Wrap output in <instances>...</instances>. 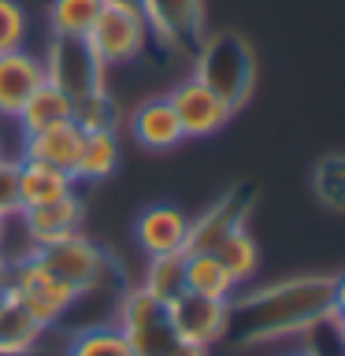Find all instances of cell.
<instances>
[{
	"label": "cell",
	"instance_id": "obj_1",
	"mask_svg": "<svg viewBox=\"0 0 345 356\" xmlns=\"http://www.w3.org/2000/svg\"><path fill=\"white\" fill-rule=\"evenodd\" d=\"M334 323V275L312 271L278 278L245 297H230V327L238 345H271L297 334H316Z\"/></svg>",
	"mask_w": 345,
	"mask_h": 356
},
{
	"label": "cell",
	"instance_id": "obj_2",
	"mask_svg": "<svg viewBox=\"0 0 345 356\" xmlns=\"http://www.w3.org/2000/svg\"><path fill=\"white\" fill-rule=\"evenodd\" d=\"M193 78L204 82L216 97H223L234 111H241L256 86V52L234 30L204 33L193 49Z\"/></svg>",
	"mask_w": 345,
	"mask_h": 356
},
{
	"label": "cell",
	"instance_id": "obj_3",
	"mask_svg": "<svg viewBox=\"0 0 345 356\" xmlns=\"http://www.w3.org/2000/svg\"><path fill=\"white\" fill-rule=\"evenodd\" d=\"M8 293L30 312L33 319H41L45 327H60L67 312L78 305V293L41 260L38 252H22L15 260H8Z\"/></svg>",
	"mask_w": 345,
	"mask_h": 356
},
{
	"label": "cell",
	"instance_id": "obj_4",
	"mask_svg": "<svg viewBox=\"0 0 345 356\" xmlns=\"http://www.w3.org/2000/svg\"><path fill=\"white\" fill-rule=\"evenodd\" d=\"M45 264L52 267L56 275L63 278L67 286L78 293V300L104 293L108 286H119V264L100 249L97 241H89L86 234H74L60 245H49V249H33Z\"/></svg>",
	"mask_w": 345,
	"mask_h": 356
},
{
	"label": "cell",
	"instance_id": "obj_5",
	"mask_svg": "<svg viewBox=\"0 0 345 356\" xmlns=\"http://www.w3.org/2000/svg\"><path fill=\"white\" fill-rule=\"evenodd\" d=\"M115 327L138 356H167L175 349L178 334L167 319V305L156 300L149 289L130 286L115 300Z\"/></svg>",
	"mask_w": 345,
	"mask_h": 356
},
{
	"label": "cell",
	"instance_id": "obj_6",
	"mask_svg": "<svg viewBox=\"0 0 345 356\" xmlns=\"http://www.w3.org/2000/svg\"><path fill=\"white\" fill-rule=\"evenodd\" d=\"M41 63H45V82L56 86L71 100L104 89L108 67L100 63V56L93 52V44L86 38H49V49L41 52Z\"/></svg>",
	"mask_w": 345,
	"mask_h": 356
},
{
	"label": "cell",
	"instance_id": "obj_7",
	"mask_svg": "<svg viewBox=\"0 0 345 356\" xmlns=\"http://www.w3.org/2000/svg\"><path fill=\"white\" fill-rule=\"evenodd\" d=\"M149 22L141 11H122V8H104L93 22V30L86 33V41L93 44V52L100 56L104 67L134 63L149 44Z\"/></svg>",
	"mask_w": 345,
	"mask_h": 356
},
{
	"label": "cell",
	"instance_id": "obj_8",
	"mask_svg": "<svg viewBox=\"0 0 345 356\" xmlns=\"http://www.w3.org/2000/svg\"><path fill=\"white\" fill-rule=\"evenodd\" d=\"M141 15L149 22V33L167 49L193 52L208 33L204 0H141Z\"/></svg>",
	"mask_w": 345,
	"mask_h": 356
},
{
	"label": "cell",
	"instance_id": "obj_9",
	"mask_svg": "<svg viewBox=\"0 0 345 356\" xmlns=\"http://www.w3.org/2000/svg\"><path fill=\"white\" fill-rule=\"evenodd\" d=\"M167 319L178 334V341H193V345H219L227 338L230 327V300H211L200 293L182 289L175 300H167Z\"/></svg>",
	"mask_w": 345,
	"mask_h": 356
},
{
	"label": "cell",
	"instance_id": "obj_10",
	"mask_svg": "<svg viewBox=\"0 0 345 356\" xmlns=\"http://www.w3.org/2000/svg\"><path fill=\"white\" fill-rule=\"evenodd\" d=\"M256 189L252 186H234L227 189L208 211H200L197 219H189V238L186 252H216V245L227 238L230 230L249 227V211H252Z\"/></svg>",
	"mask_w": 345,
	"mask_h": 356
},
{
	"label": "cell",
	"instance_id": "obj_11",
	"mask_svg": "<svg viewBox=\"0 0 345 356\" xmlns=\"http://www.w3.org/2000/svg\"><path fill=\"white\" fill-rule=\"evenodd\" d=\"M167 100H171L186 138H211V134H219L234 119V108L223 97L211 93L204 82H197L193 74H189L186 82H178L171 93H167Z\"/></svg>",
	"mask_w": 345,
	"mask_h": 356
},
{
	"label": "cell",
	"instance_id": "obj_12",
	"mask_svg": "<svg viewBox=\"0 0 345 356\" xmlns=\"http://www.w3.org/2000/svg\"><path fill=\"white\" fill-rule=\"evenodd\" d=\"M15 222L26 234V249H49V245H60L74 234H82L86 227V204L78 193H67L52 204H38L19 211Z\"/></svg>",
	"mask_w": 345,
	"mask_h": 356
},
{
	"label": "cell",
	"instance_id": "obj_13",
	"mask_svg": "<svg viewBox=\"0 0 345 356\" xmlns=\"http://www.w3.org/2000/svg\"><path fill=\"white\" fill-rule=\"evenodd\" d=\"M38 86H45V63L38 52L15 49L0 56V122H15L19 108Z\"/></svg>",
	"mask_w": 345,
	"mask_h": 356
},
{
	"label": "cell",
	"instance_id": "obj_14",
	"mask_svg": "<svg viewBox=\"0 0 345 356\" xmlns=\"http://www.w3.org/2000/svg\"><path fill=\"white\" fill-rule=\"evenodd\" d=\"M130 138L141 145L145 152H171L186 141L182 122H178L175 108L167 97H152L141 100L130 115Z\"/></svg>",
	"mask_w": 345,
	"mask_h": 356
},
{
	"label": "cell",
	"instance_id": "obj_15",
	"mask_svg": "<svg viewBox=\"0 0 345 356\" xmlns=\"http://www.w3.org/2000/svg\"><path fill=\"white\" fill-rule=\"evenodd\" d=\"M82 141L86 134L78 122H56L49 130H38V134H26L22 138V160H38V163H49L56 171L71 175L74 178V167H78V156H82Z\"/></svg>",
	"mask_w": 345,
	"mask_h": 356
},
{
	"label": "cell",
	"instance_id": "obj_16",
	"mask_svg": "<svg viewBox=\"0 0 345 356\" xmlns=\"http://www.w3.org/2000/svg\"><path fill=\"white\" fill-rule=\"evenodd\" d=\"M134 238L149 256H163V252H186V238H189V216L175 204H152L145 208L138 222H134Z\"/></svg>",
	"mask_w": 345,
	"mask_h": 356
},
{
	"label": "cell",
	"instance_id": "obj_17",
	"mask_svg": "<svg viewBox=\"0 0 345 356\" xmlns=\"http://www.w3.org/2000/svg\"><path fill=\"white\" fill-rule=\"evenodd\" d=\"M74 178L56 171L49 163H38V160H15V197H19V211L26 208H38V204H52L67 193H74Z\"/></svg>",
	"mask_w": 345,
	"mask_h": 356
},
{
	"label": "cell",
	"instance_id": "obj_18",
	"mask_svg": "<svg viewBox=\"0 0 345 356\" xmlns=\"http://www.w3.org/2000/svg\"><path fill=\"white\" fill-rule=\"evenodd\" d=\"M52 327H45L41 319H33L15 297L0 300V353H30L49 338Z\"/></svg>",
	"mask_w": 345,
	"mask_h": 356
},
{
	"label": "cell",
	"instance_id": "obj_19",
	"mask_svg": "<svg viewBox=\"0 0 345 356\" xmlns=\"http://www.w3.org/2000/svg\"><path fill=\"white\" fill-rule=\"evenodd\" d=\"M71 108H74V100L67 97V93H60L56 86H38L30 93V100L19 108V115H15V127H19V134L26 138V134H38V130H49V127H56V122H67L71 119Z\"/></svg>",
	"mask_w": 345,
	"mask_h": 356
},
{
	"label": "cell",
	"instance_id": "obj_20",
	"mask_svg": "<svg viewBox=\"0 0 345 356\" xmlns=\"http://www.w3.org/2000/svg\"><path fill=\"white\" fill-rule=\"evenodd\" d=\"M119 167V138L115 130H97V134H86L82 141V156H78V167H74V182H86V186H97V182H108Z\"/></svg>",
	"mask_w": 345,
	"mask_h": 356
},
{
	"label": "cell",
	"instance_id": "obj_21",
	"mask_svg": "<svg viewBox=\"0 0 345 356\" xmlns=\"http://www.w3.org/2000/svg\"><path fill=\"white\" fill-rule=\"evenodd\" d=\"M186 289L211 300H230L238 293V282L216 260V252H186Z\"/></svg>",
	"mask_w": 345,
	"mask_h": 356
},
{
	"label": "cell",
	"instance_id": "obj_22",
	"mask_svg": "<svg viewBox=\"0 0 345 356\" xmlns=\"http://www.w3.org/2000/svg\"><path fill=\"white\" fill-rule=\"evenodd\" d=\"M216 260L230 271V278L238 282V289H241L245 282H252L256 271H260V245L252 241L249 227L230 230L227 238L216 245Z\"/></svg>",
	"mask_w": 345,
	"mask_h": 356
},
{
	"label": "cell",
	"instance_id": "obj_23",
	"mask_svg": "<svg viewBox=\"0 0 345 356\" xmlns=\"http://www.w3.org/2000/svg\"><path fill=\"white\" fill-rule=\"evenodd\" d=\"M63 356H138L130 349V341L122 338L115 323H97V327H82L71 334V341L63 345Z\"/></svg>",
	"mask_w": 345,
	"mask_h": 356
},
{
	"label": "cell",
	"instance_id": "obj_24",
	"mask_svg": "<svg viewBox=\"0 0 345 356\" xmlns=\"http://www.w3.org/2000/svg\"><path fill=\"white\" fill-rule=\"evenodd\" d=\"M100 11L104 0H49V30L52 38H86Z\"/></svg>",
	"mask_w": 345,
	"mask_h": 356
},
{
	"label": "cell",
	"instance_id": "obj_25",
	"mask_svg": "<svg viewBox=\"0 0 345 356\" xmlns=\"http://www.w3.org/2000/svg\"><path fill=\"white\" fill-rule=\"evenodd\" d=\"M312 193L327 211L345 216V152H327L312 167Z\"/></svg>",
	"mask_w": 345,
	"mask_h": 356
},
{
	"label": "cell",
	"instance_id": "obj_26",
	"mask_svg": "<svg viewBox=\"0 0 345 356\" xmlns=\"http://www.w3.org/2000/svg\"><path fill=\"white\" fill-rule=\"evenodd\" d=\"M141 289H149L156 300H175L186 289V252H163V256H149L145 267Z\"/></svg>",
	"mask_w": 345,
	"mask_h": 356
},
{
	"label": "cell",
	"instance_id": "obj_27",
	"mask_svg": "<svg viewBox=\"0 0 345 356\" xmlns=\"http://www.w3.org/2000/svg\"><path fill=\"white\" fill-rule=\"evenodd\" d=\"M71 122L82 127V134H97V130H119V104L108 89L86 93L74 100L71 108Z\"/></svg>",
	"mask_w": 345,
	"mask_h": 356
},
{
	"label": "cell",
	"instance_id": "obj_28",
	"mask_svg": "<svg viewBox=\"0 0 345 356\" xmlns=\"http://www.w3.org/2000/svg\"><path fill=\"white\" fill-rule=\"evenodd\" d=\"M26 33H30L26 8L19 0H0V56L26 49Z\"/></svg>",
	"mask_w": 345,
	"mask_h": 356
},
{
	"label": "cell",
	"instance_id": "obj_29",
	"mask_svg": "<svg viewBox=\"0 0 345 356\" xmlns=\"http://www.w3.org/2000/svg\"><path fill=\"white\" fill-rule=\"evenodd\" d=\"M0 216L15 219L19 216V197H15V160H0Z\"/></svg>",
	"mask_w": 345,
	"mask_h": 356
},
{
	"label": "cell",
	"instance_id": "obj_30",
	"mask_svg": "<svg viewBox=\"0 0 345 356\" xmlns=\"http://www.w3.org/2000/svg\"><path fill=\"white\" fill-rule=\"evenodd\" d=\"M334 319H345V271L334 275Z\"/></svg>",
	"mask_w": 345,
	"mask_h": 356
},
{
	"label": "cell",
	"instance_id": "obj_31",
	"mask_svg": "<svg viewBox=\"0 0 345 356\" xmlns=\"http://www.w3.org/2000/svg\"><path fill=\"white\" fill-rule=\"evenodd\" d=\"M167 356H211V349H204V345H193V341H175V349Z\"/></svg>",
	"mask_w": 345,
	"mask_h": 356
},
{
	"label": "cell",
	"instance_id": "obj_32",
	"mask_svg": "<svg viewBox=\"0 0 345 356\" xmlns=\"http://www.w3.org/2000/svg\"><path fill=\"white\" fill-rule=\"evenodd\" d=\"M104 8H122V11H141V0H104Z\"/></svg>",
	"mask_w": 345,
	"mask_h": 356
},
{
	"label": "cell",
	"instance_id": "obj_33",
	"mask_svg": "<svg viewBox=\"0 0 345 356\" xmlns=\"http://www.w3.org/2000/svg\"><path fill=\"white\" fill-rule=\"evenodd\" d=\"M8 227H11V219L0 216V260H4V252H8Z\"/></svg>",
	"mask_w": 345,
	"mask_h": 356
},
{
	"label": "cell",
	"instance_id": "obj_34",
	"mask_svg": "<svg viewBox=\"0 0 345 356\" xmlns=\"http://www.w3.org/2000/svg\"><path fill=\"white\" fill-rule=\"evenodd\" d=\"M8 297V260H0V300Z\"/></svg>",
	"mask_w": 345,
	"mask_h": 356
},
{
	"label": "cell",
	"instance_id": "obj_35",
	"mask_svg": "<svg viewBox=\"0 0 345 356\" xmlns=\"http://www.w3.org/2000/svg\"><path fill=\"white\" fill-rule=\"evenodd\" d=\"M334 334H338V345H342V353H345V319H334Z\"/></svg>",
	"mask_w": 345,
	"mask_h": 356
},
{
	"label": "cell",
	"instance_id": "obj_36",
	"mask_svg": "<svg viewBox=\"0 0 345 356\" xmlns=\"http://www.w3.org/2000/svg\"><path fill=\"white\" fill-rule=\"evenodd\" d=\"M0 356H49V353H45L41 345H38V349H30V353H0Z\"/></svg>",
	"mask_w": 345,
	"mask_h": 356
},
{
	"label": "cell",
	"instance_id": "obj_37",
	"mask_svg": "<svg viewBox=\"0 0 345 356\" xmlns=\"http://www.w3.org/2000/svg\"><path fill=\"white\" fill-rule=\"evenodd\" d=\"M0 160H8V138H4V130H0Z\"/></svg>",
	"mask_w": 345,
	"mask_h": 356
},
{
	"label": "cell",
	"instance_id": "obj_38",
	"mask_svg": "<svg viewBox=\"0 0 345 356\" xmlns=\"http://www.w3.org/2000/svg\"><path fill=\"white\" fill-rule=\"evenodd\" d=\"M286 356H319L316 349H300V353H286Z\"/></svg>",
	"mask_w": 345,
	"mask_h": 356
}]
</instances>
